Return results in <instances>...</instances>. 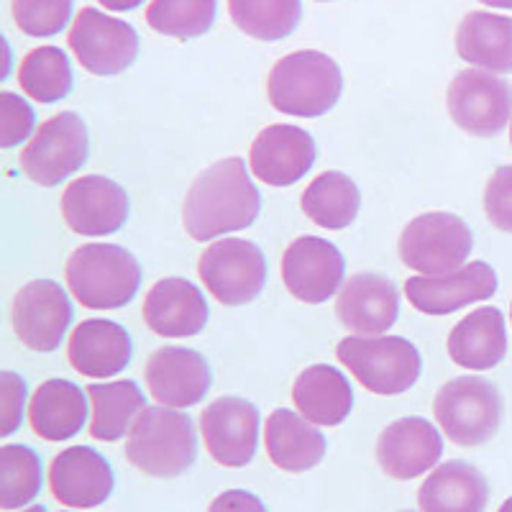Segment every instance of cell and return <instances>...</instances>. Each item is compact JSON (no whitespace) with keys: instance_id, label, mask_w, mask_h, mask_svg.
Masks as SVG:
<instances>
[{"instance_id":"obj_1","label":"cell","mask_w":512,"mask_h":512,"mask_svg":"<svg viewBox=\"0 0 512 512\" xmlns=\"http://www.w3.org/2000/svg\"><path fill=\"white\" fill-rule=\"evenodd\" d=\"M262 195L246 175L244 159L231 157L210 164L192 180L185 195L182 223L192 241H210L244 231L259 218Z\"/></svg>"},{"instance_id":"obj_2","label":"cell","mask_w":512,"mask_h":512,"mask_svg":"<svg viewBox=\"0 0 512 512\" xmlns=\"http://www.w3.org/2000/svg\"><path fill=\"white\" fill-rule=\"evenodd\" d=\"M64 280L77 303L90 310H118L136 297L141 267L136 256L116 244H85L72 251Z\"/></svg>"},{"instance_id":"obj_3","label":"cell","mask_w":512,"mask_h":512,"mask_svg":"<svg viewBox=\"0 0 512 512\" xmlns=\"http://www.w3.org/2000/svg\"><path fill=\"white\" fill-rule=\"evenodd\" d=\"M344 93V75L328 54L303 49L274 64L267 80L269 103L280 113L318 118L328 113Z\"/></svg>"},{"instance_id":"obj_4","label":"cell","mask_w":512,"mask_h":512,"mask_svg":"<svg viewBox=\"0 0 512 512\" xmlns=\"http://www.w3.org/2000/svg\"><path fill=\"white\" fill-rule=\"evenodd\" d=\"M128 464L149 477H180L198 459L192 418L172 408H144L126 441Z\"/></svg>"},{"instance_id":"obj_5","label":"cell","mask_w":512,"mask_h":512,"mask_svg":"<svg viewBox=\"0 0 512 512\" xmlns=\"http://www.w3.org/2000/svg\"><path fill=\"white\" fill-rule=\"evenodd\" d=\"M336 356L374 395H402L423 372L420 351L402 336L344 338L336 346Z\"/></svg>"},{"instance_id":"obj_6","label":"cell","mask_w":512,"mask_h":512,"mask_svg":"<svg viewBox=\"0 0 512 512\" xmlns=\"http://www.w3.org/2000/svg\"><path fill=\"white\" fill-rule=\"evenodd\" d=\"M433 413L448 438L459 446H482L502 425V395L482 377H456L438 390Z\"/></svg>"},{"instance_id":"obj_7","label":"cell","mask_w":512,"mask_h":512,"mask_svg":"<svg viewBox=\"0 0 512 512\" xmlns=\"http://www.w3.org/2000/svg\"><path fill=\"white\" fill-rule=\"evenodd\" d=\"M474 236L464 218L454 213H423L400 236V259L425 277H443L464 267L472 256Z\"/></svg>"},{"instance_id":"obj_8","label":"cell","mask_w":512,"mask_h":512,"mask_svg":"<svg viewBox=\"0 0 512 512\" xmlns=\"http://www.w3.org/2000/svg\"><path fill=\"white\" fill-rule=\"evenodd\" d=\"M88 126L77 113H57L39 126L21 152V169L41 187H57L88 162Z\"/></svg>"},{"instance_id":"obj_9","label":"cell","mask_w":512,"mask_h":512,"mask_svg":"<svg viewBox=\"0 0 512 512\" xmlns=\"http://www.w3.org/2000/svg\"><path fill=\"white\" fill-rule=\"evenodd\" d=\"M198 274L205 290L223 305H246L267 285V259L254 241L223 239L203 251Z\"/></svg>"},{"instance_id":"obj_10","label":"cell","mask_w":512,"mask_h":512,"mask_svg":"<svg viewBox=\"0 0 512 512\" xmlns=\"http://www.w3.org/2000/svg\"><path fill=\"white\" fill-rule=\"evenodd\" d=\"M67 44L82 70L98 77L121 75L139 57V34L134 26L95 8L77 13Z\"/></svg>"},{"instance_id":"obj_11","label":"cell","mask_w":512,"mask_h":512,"mask_svg":"<svg viewBox=\"0 0 512 512\" xmlns=\"http://www.w3.org/2000/svg\"><path fill=\"white\" fill-rule=\"evenodd\" d=\"M451 121L472 136H497L512 116V85L492 72L466 70L446 95Z\"/></svg>"},{"instance_id":"obj_12","label":"cell","mask_w":512,"mask_h":512,"mask_svg":"<svg viewBox=\"0 0 512 512\" xmlns=\"http://www.w3.org/2000/svg\"><path fill=\"white\" fill-rule=\"evenodd\" d=\"M13 331L21 344L39 354H49L62 346V338L72 323V303L62 285L52 280H34L13 297Z\"/></svg>"},{"instance_id":"obj_13","label":"cell","mask_w":512,"mask_h":512,"mask_svg":"<svg viewBox=\"0 0 512 512\" xmlns=\"http://www.w3.org/2000/svg\"><path fill=\"white\" fill-rule=\"evenodd\" d=\"M344 272V254L331 241L318 236H300L282 256V280L300 303H326L344 282Z\"/></svg>"},{"instance_id":"obj_14","label":"cell","mask_w":512,"mask_h":512,"mask_svg":"<svg viewBox=\"0 0 512 512\" xmlns=\"http://www.w3.org/2000/svg\"><path fill=\"white\" fill-rule=\"evenodd\" d=\"M146 387L164 408L198 405L213 384V372L203 354L185 346H162L146 361Z\"/></svg>"},{"instance_id":"obj_15","label":"cell","mask_w":512,"mask_h":512,"mask_svg":"<svg viewBox=\"0 0 512 512\" xmlns=\"http://www.w3.org/2000/svg\"><path fill=\"white\" fill-rule=\"evenodd\" d=\"M128 192L100 175L77 177L62 192L64 223L80 236H111L128 221Z\"/></svg>"},{"instance_id":"obj_16","label":"cell","mask_w":512,"mask_h":512,"mask_svg":"<svg viewBox=\"0 0 512 512\" xmlns=\"http://www.w3.org/2000/svg\"><path fill=\"white\" fill-rule=\"evenodd\" d=\"M200 431L208 454L221 466L251 464L259 441V410L241 397H221L200 415Z\"/></svg>"},{"instance_id":"obj_17","label":"cell","mask_w":512,"mask_h":512,"mask_svg":"<svg viewBox=\"0 0 512 512\" xmlns=\"http://www.w3.org/2000/svg\"><path fill=\"white\" fill-rule=\"evenodd\" d=\"M315 141L300 126L274 123L256 136L249 152L251 172L272 187H290L315 164Z\"/></svg>"},{"instance_id":"obj_18","label":"cell","mask_w":512,"mask_h":512,"mask_svg":"<svg viewBox=\"0 0 512 512\" xmlns=\"http://www.w3.org/2000/svg\"><path fill=\"white\" fill-rule=\"evenodd\" d=\"M443 456V438L425 418H402L390 423L377 441V461L392 479L408 482L423 477Z\"/></svg>"},{"instance_id":"obj_19","label":"cell","mask_w":512,"mask_h":512,"mask_svg":"<svg viewBox=\"0 0 512 512\" xmlns=\"http://www.w3.org/2000/svg\"><path fill=\"white\" fill-rule=\"evenodd\" d=\"M497 292V272L487 262H472L443 277H408L405 295L425 315H448Z\"/></svg>"},{"instance_id":"obj_20","label":"cell","mask_w":512,"mask_h":512,"mask_svg":"<svg viewBox=\"0 0 512 512\" xmlns=\"http://www.w3.org/2000/svg\"><path fill=\"white\" fill-rule=\"evenodd\" d=\"M336 315L346 331L359 336H382L395 326L400 315L395 282L382 274H354L338 290Z\"/></svg>"},{"instance_id":"obj_21","label":"cell","mask_w":512,"mask_h":512,"mask_svg":"<svg viewBox=\"0 0 512 512\" xmlns=\"http://www.w3.org/2000/svg\"><path fill=\"white\" fill-rule=\"evenodd\" d=\"M52 495L67 507H98L113 495V466L90 446H70L49 466Z\"/></svg>"},{"instance_id":"obj_22","label":"cell","mask_w":512,"mask_h":512,"mask_svg":"<svg viewBox=\"0 0 512 512\" xmlns=\"http://www.w3.org/2000/svg\"><path fill=\"white\" fill-rule=\"evenodd\" d=\"M141 315L157 336L190 338L208 326V303L198 285L182 277H167L146 292Z\"/></svg>"},{"instance_id":"obj_23","label":"cell","mask_w":512,"mask_h":512,"mask_svg":"<svg viewBox=\"0 0 512 512\" xmlns=\"http://www.w3.org/2000/svg\"><path fill=\"white\" fill-rule=\"evenodd\" d=\"M134 354L131 336L123 326L105 318L82 320L72 331L67 356L75 372L90 379H108L121 374Z\"/></svg>"},{"instance_id":"obj_24","label":"cell","mask_w":512,"mask_h":512,"mask_svg":"<svg viewBox=\"0 0 512 512\" xmlns=\"http://www.w3.org/2000/svg\"><path fill=\"white\" fill-rule=\"evenodd\" d=\"M292 402L305 420L315 425H336L349 418L354 408V390L349 379L331 364H313L297 374L292 384Z\"/></svg>"},{"instance_id":"obj_25","label":"cell","mask_w":512,"mask_h":512,"mask_svg":"<svg viewBox=\"0 0 512 512\" xmlns=\"http://www.w3.org/2000/svg\"><path fill=\"white\" fill-rule=\"evenodd\" d=\"M264 443L269 461L290 474L308 472L326 456V436L310 420L287 408L274 410L267 418Z\"/></svg>"},{"instance_id":"obj_26","label":"cell","mask_w":512,"mask_h":512,"mask_svg":"<svg viewBox=\"0 0 512 512\" xmlns=\"http://www.w3.org/2000/svg\"><path fill=\"white\" fill-rule=\"evenodd\" d=\"M29 423L44 441H70L88 423V400L70 379H47L31 397Z\"/></svg>"},{"instance_id":"obj_27","label":"cell","mask_w":512,"mask_h":512,"mask_svg":"<svg viewBox=\"0 0 512 512\" xmlns=\"http://www.w3.org/2000/svg\"><path fill=\"white\" fill-rule=\"evenodd\" d=\"M487 502V479L466 461H446L433 469L418 492L423 512H484Z\"/></svg>"},{"instance_id":"obj_28","label":"cell","mask_w":512,"mask_h":512,"mask_svg":"<svg viewBox=\"0 0 512 512\" xmlns=\"http://www.w3.org/2000/svg\"><path fill=\"white\" fill-rule=\"evenodd\" d=\"M507 354L505 315L497 308H479L461 318L448 336V356L464 369L484 372L497 367Z\"/></svg>"},{"instance_id":"obj_29","label":"cell","mask_w":512,"mask_h":512,"mask_svg":"<svg viewBox=\"0 0 512 512\" xmlns=\"http://www.w3.org/2000/svg\"><path fill=\"white\" fill-rule=\"evenodd\" d=\"M456 52L487 72H512V18L487 11L466 13L456 31Z\"/></svg>"},{"instance_id":"obj_30","label":"cell","mask_w":512,"mask_h":512,"mask_svg":"<svg viewBox=\"0 0 512 512\" xmlns=\"http://www.w3.org/2000/svg\"><path fill=\"white\" fill-rule=\"evenodd\" d=\"M88 397L93 402V420H90V436L98 441H121L123 433L134 425L144 405V392L134 379H118V382L90 384Z\"/></svg>"},{"instance_id":"obj_31","label":"cell","mask_w":512,"mask_h":512,"mask_svg":"<svg viewBox=\"0 0 512 512\" xmlns=\"http://www.w3.org/2000/svg\"><path fill=\"white\" fill-rule=\"evenodd\" d=\"M300 205L315 226L344 231L359 216L361 192L344 172H323L303 192Z\"/></svg>"},{"instance_id":"obj_32","label":"cell","mask_w":512,"mask_h":512,"mask_svg":"<svg viewBox=\"0 0 512 512\" xmlns=\"http://www.w3.org/2000/svg\"><path fill=\"white\" fill-rule=\"evenodd\" d=\"M18 85L39 103H57L67 98L75 85L70 57L57 47L31 49L18 67Z\"/></svg>"},{"instance_id":"obj_33","label":"cell","mask_w":512,"mask_h":512,"mask_svg":"<svg viewBox=\"0 0 512 512\" xmlns=\"http://www.w3.org/2000/svg\"><path fill=\"white\" fill-rule=\"evenodd\" d=\"M233 24L259 41L287 39L303 18L300 0H228Z\"/></svg>"},{"instance_id":"obj_34","label":"cell","mask_w":512,"mask_h":512,"mask_svg":"<svg viewBox=\"0 0 512 512\" xmlns=\"http://www.w3.org/2000/svg\"><path fill=\"white\" fill-rule=\"evenodd\" d=\"M218 0H152L146 8V24L172 39H198L216 21Z\"/></svg>"},{"instance_id":"obj_35","label":"cell","mask_w":512,"mask_h":512,"mask_svg":"<svg viewBox=\"0 0 512 512\" xmlns=\"http://www.w3.org/2000/svg\"><path fill=\"white\" fill-rule=\"evenodd\" d=\"M41 492V461L34 448L6 443L0 448V507L18 510Z\"/></svg>"},{"instance_id":"obj_36","label":"cell","mask_w":512,"mask_h":512,"mask_svg":"<svg viewBox=\"0 0 512 512\" xmlns=\"http://www.w3.org/2000/svg\"><path fill=\"white\" fill-rule=\"evenodd\" d=\"M13 21L29 36H54L70 24L72 0H13Z\"/></svg>"},{"instance_id":"obj_37","label":"cell","mask_w":512,"mask_h":512,"mask_svg":"<svg viewBox=\"0 0 512 512\" xmlns=\"http://www.w3.org/2000/svg\"><path fill=\"white\" fill-rule=\"evenodd\" d=\"M484 213L497 231L512 233V164L497 167L484 187Z\"/></svg>"},{"instance_id":"obj_38","label":"cell","mask_w":512,"mask_h":512,"mask_svg":"<svg viewBox=\"0 0 512 512\" xmlns=\"http://www.w3.org/2000/svg\"><path fill=\"white\" fill-rule=\"evenodd\" d=\"M34 111L13 93H0V146L13 149L34 131Z\"/></svg>"},{"instance_id":"obj_39","label":"cell","mask_w":512,"mask_h":512,"mask_svg":"<svg viewBox=\"0 0 512 512\" xmlns=\"http://www.w3.org/2000/svg\"><path fill=\"white\" fill-rule=\"evenodd\" d=\"M26 408V382L16 372H0V436L8 438L21 428Z\"/></svg>"},{"instance_id":"obj_40","label":"cell","mask_w":512,"mask_h":512,"mask_svg":"<svg viewBox=\"0 0 512 512\" xmlns=\"http://www.w3.org/2000/svg\"><path fill=\"white\" fill-rule=\"evenodd\" d=\"M208 512H267V507L246 489H228L210 502Z\"/></svg>"},{"instance_id":"obj_41","label":"cell","mask_w":512,"mask_h":512,"mask_svg":"<svg viewBox=\"0 0 512 512\" xmlns=\"http://www.w3.org/2000/svg\"><path fill=\"white\" fill-rule=\"evenodd\" d=\"M105 11H134L144 0H98Z\"/></svg>"},{"instance_id":"obj_42","label":"cell","mask_w":512,"mask_h":512,"mask_svg":"<svg viewBox=\"0 0 512 512\" xmlns=\"http://www.w3.org/2000/svg\"><path fill=\"white\" fill-rule=\"evenodd\" d=\"M484 6L489 8H505V11H512V0H479Z\"/></svg>"},{"instance_id":"obj_43","label":"cell","mask_w":512,"mask_h":512,"mask_svg":"<svg viewBox=\"0 0 512 512\" xmlns=\"http://www.w3.org/2000/svg\"><path fill=\"white\" fill-rule=\"evenodd\" d=\"M497 512H512V497H510V500L502 502V507H500V510H497Z\"/></svg>"},{"instance_id":"obj_44","label":"cell","mask_w":512,"mask_h":512,"mask_svg":"<svg viewBox=\"0 0 512 512\" xmlns=\"http://www.w3.org/2000/svg\"><path fill=\"white\" fill-rule=\"evenodd\" d=\"M24 512H47V507H44V505H34V507H26Z\"/></svg>"},{"instance_id":"obj_45","label":"cell","mask_w":512,"mask_h":512,"mask_svg":"<svg viewBox=\"0 0 512 512\" xmlns=\"http://www.w3.org/2000/svg\"><path fill=\"white\" fill-rule=\"evenodd\" d=\"M510 144H512V128H510Z\"/></svg>"},{"instance_id":"obj_46","label":"cell","mask_w":512,"mask_h":512,"mask_svg":"<svg viewBox=\"0 0 512 512\" xmlns=\"http://www.w3.org/2000/svg\"><path fill=\"white\" fill-rule=\"evenodd\" d=\"M320 3H328V0H320Z\"/></svg>"},{"instance_id":"obj_47","label":"cell","mask_w":512,"mask_h":512,"mask_svg":"<svg viewBox=\"0 0 512 512\" xmlns=\"http://www.w3.org/2000/svg\"><path fill=\"white\" fill-rule=\"evenodd\" d=\"M510 318H512V308H510Z\"/></svg>"},{"instance_id":"obj_48","label":"cell","mask_w":512,"mask_h":512,"mask_svg":"<svg viewBox=\"0 0 512 512\" xmlns=\"http://www.w3.org/2000/svg\"><path fill=\"white\" fill-rule=\"evenodd\" d=\"M402 512H410V510H402Z\"/></svg>"}]
</instances>
